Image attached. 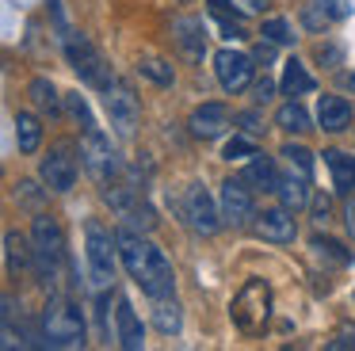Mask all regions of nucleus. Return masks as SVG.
Listing matches in <instances>:
<instances>
[{
    "label": "nucleus",
    "mask_w": 355,
    "mask_h": 351,
    "mask_svg": "<svg viewBox=\"0 0 355 351\" xmlns=\"http://www.w3.org/2000/svg\"><path fill=\"white\" fill-rule=\"evenodd\" d=\"M115 237H119V259H123V267L130 271V279L138 282L153 302L176 294V271H172L168 256H164L149 237H141L138 229H126V225L119 229Z\"/></svg>",
    "instance_id": "obj_1"
},
{
    "label": "nucleus",
    "mask_w": 355,
    "mask_h": 351,
    "mask_svg": "<svg viewBox=\"0 0 355 351\" xmlns=\"http://www.w3.org/2000/svg\"><path fill=\"white\" fill-rule=\"evenodd\" d=\"M42 336L46 348H80L85 343V313L65 294H54L42 309Z\"/></svg>",
    "instance_id": "obj_2"
},
{
    "label": "nucleus",
    "mask_w": 355,
    "mask_h": 351,
    "mask_svg": "<svg viewBox=\"0 0 355 351\" xmlns=\"http://www.w3.org/2000/svg\"><path fill=\"white\" fill-rule=\"evenodd\" d=\"M230 317L245 336H260L271 320V286L263 279H245L230 302Z\"/></svg>",
    "instance_id": "obj_3"
},
{
    "label": "nucleus",
    "mask_w": 355,
    "mask_h": 351,
    "mask_svg": "<svg viewBox=\"0 0 355 351\" xmlns=\"http://www.w3.org/2000/svg\"><path fill=\"white\" fill-rule=\"evenodd\" d=\"M31 252H35V275L39 279H58L65 256V237L54 214H35L31 221Z\"/></svg>",
    "instance_id": "obj_4"
},
{
    "label": "nucleus",
    "mask_w": 355,
    "mask_h": 351,
    "mask_svg": "<svg viewBox=\"0 0 355 351\" xmlns=\"http://www.w3.org/2000/svg\"><path fill=\"white\" fill-rule=\"evenodd\" d=\"M85 256H88V279L96 290H107L115 279V256H119V237H111L100 221L85 225Z\"/></svg>",
    "instance_id": "obj_5"
},
{
    "label": "nucleus",
    "mask_w": 355,
    "mask_h": 351,
    "mask_svg": "<svg viewBox=\"0 0 355 351\" xmlns=\"http://www.w3.org/2000/svg\"><path fill=\"white\" fill-rule=\"evenodd\" d=\"M65 46V58H69V65L77 69V76L88 84V88H107L111 76H107V65H103V53L92 46V38L85 35V31H69V35L62 38Z\"/></svg>",
    "instance_id": "obj_6"
},
{
    "label": "nucleus",
    "mask_w": 355,
    "mask_h": 351,
    "mask_svg": "<svg viewBox=\"0 0 355 351\" xmlns=\"http://www.w3.org/2000/svg\"><path fill=\"white\" fill-rule=\"evenodd\" d=\"M80 157H85V168L92 172V180L100 183L103 191L119 180V157L111 149V137L103 134L100 126H88L85 130V142H80Z\"/></svg>",
    "instance_id": "obj_7"
},
{
    "label": "nucleus",
    "mask_w": 355,
    "mask_h": 351,
    "mask_svg": "<svg viewBox=\"0 0 355 351\" xmlns=\"http://www.w3.org/2000/svg\"><path fill=\"white\" fill-rule=\"evenodd\" d=\"M180 214H184V221L195 229V233H202V237L218 233V225H225V221H222V203H214L202 183H191V187L184 191Z\"/></svg>",
    "instance_id": "obj_8"
},
{
    "label": "nucleus",
    "mask_w": 355,
    "mask_h": 351,
    "mask_svg": "<svg viewBox=\"0 0 355 351\" xmlns=\"http://www.w3.org/2000/svg\"><path fill=\"white\" fill-rule=\"evenodd\" d=\"M103 103H107V119H111V130H115L119 137H130L134 126H138V96H134V88L126 80H111L107 88H103Z\"/></svg>",
    "instance_id": "obj_9"
},
{
    "label": "nucleus",
    "mask_w": 355,
    "mask_h": 351,
    "mask_svg": "<svg viewBox=\"0 0 355 351\" xmlns=\"http://www.w3.org/2000/svg\"><path fill=\"white\" fill-rule=\"evenodd\" d=\"M252 73H256V58H248V53H241V50H218L214 53V76L230 96L245 92L252 84Z\"/></svg>",
    "instance_id": "obj_10"
},
{
    "label": "nucleus",
    "mask_w": 355,
    "mask_h": 351,
    "mask_svg": "<svg viewBox=\"0 0 355 351\" xmlns=\"http://www.w3.org/2000/svg\"><path fill=\"white\" fill-rule=\"evenodd\" d=\"M218 203H222V221L233 229L248 225V221L256 218V198H252V187L245 183V176H241V180H225Z\"/></svg>",
    "instance_id": "obj_11"
},
{
    "label": "nucleus",
    "mask_w": 355,
    "mask_h": 351,
    "mask_svg": "<svg viewBox=\"0 0 355 351\" xmlns=\"http://www.w3.org/2000/svg\"><path fill=\"white\" fill-rule=\"evenodd\" d=\"M39 176L50 191H58V195L73 191V183H77V157L69 153V145H54V149L42 157Z\"/></svg>",
    "instance_id": "obj_12"
},
{
    "label": "nucleus",
    "mask_w": 355,
    "mask_h": 351,
    "mask_svg": "<svg viewBox=\"0 0 355 351\" xmlns=\"http://www.w3.org/2000/svg\"><path fill=\"white\" fill-rule=\"evenodd\" d=\"M256 233L271 244H294L298 237V225H294V210H286L283 203L271 206V210L256 214Z\"/></svg>",
    "instance_id": "obj_13"
},
{
    "label": "nucleus",
    "mask_w": 355,
    "mask_h": 351,
    "mask_svg": "<svg viewBox=\"0 0 355 351\" xmlns=\"http://www.w3.org/2000/svg\"><path fill=\"white\" fill-rule=\"evenodd\" d=\"M172 35H176V46L187 61H202V53H207V23L199 15H176Z\"/></svg>",
    "instance_id": "obj_14"
},
{
    "label": "nucleus",
    "mask_w": 355,
    "mask_h": 351,
    "mask_svg": "<svg viewBox=\"0 0 355 351\" xmlns=\"http://www.w3.org/2000/svg\"><path fill=\"white\" fill-rule=\"evenodd\" d=\"M230 107L225 103H202V107H195V114H191V134L195 137H202V142H210V137H222L225 130H230Z\"/></svg>",
    "instance_id": "obj_15"
},
{
    "label": "nucleus",
    "mask_w": 355,
    "mask_h": 351,
    "mask_svg": "<svg viewBox=\"0 0 355 351\" xmlns=\"http://www.w3.org/2000/svg\"><path fill=\"white\" fill-rule=\"evenodd\" d=\"M115 336H119V348H126V351H141V348H146V328H141V320H138V313H134L130 298H119Z\"/></svg>",
    "instance_id": "obj_16"
},
{
    "label": "nucleus",
    "mask_w": 355,
    "mask_h": 351,
    "mask_svg": "<svg viewBox=\"0 0 355 351\" xmlns=\"http://www.w3.org/2000/svg\"><path fill=\"white\" fill-rule=\"evenodd\" d=\"M317 126L324 134H344L352 126V103L340 96H321V103H317Z\"/></svg>",
    "instance_id": "obj_17"
},
{
    "label": "nucleus",
    "mask_w": 355,
    "mask_h": 351,
    "mask_svg": "<svg viewBox=\"0 0 355 351\" xmlns=\"http://www.w3.org/2000/svg\"><path fill=\"white\" fill-rule=\"evenodd\" d=\"M275 195H279V203H283L286 210H294V214L306 210V206L313 203V195H309V176H302V172L291 168V176H279Z\"/></svg>",
    "instance_id": "obj_18"
},
{
    "label": "nucleus",
    "mask_w": 355,
    "mask_h": 351,
    "mask_svg": "<svg viewBox=\"0 0 355 351\" xmlns=\"http://www.w3.org/2000/svg\"><path fill=\"white\" fill-rule=\"evenodd\" d=\"M4 259H8V271L12 275H24L27 267H35V252H31V237L8 229L4 233Z\"/></svg>",
    "instance_id": "obj_19"
},
{
    "label": "nucleus",
    "mask_w": 355,
    "mask_h": 351,
    "mask_svg": "<svg viewBox=\"0 0 355 351\" xmlns=\"http://www.w3.org/2000/svg\"><path fill=\"white\" fill-rule=\"evenodd\" d=\"M324 164H329V172H332V187H336L340 195H352L355 191V157L352 153L329 149L324 153Z\"/></svg>",
    "instance_id": "obj_20"
},
{
    "label": "nucleus",
    "mask_w": 355,
    "mask_h": 351,
    "mask_svg": "<svg viewBox=\"0 0 355 351\" xmlns=\"http://www.w3.org/2000/svg\"><path fill=\"white\" fill-rule=\"evenodd\" d=\"M27 96H31V103L39 107L42 114H50V119L62 114V96H58V88H54L50 76H35V80L27 84Z\"/></svg>",
    "instance_id": "obj_21"
},
{
    "label": "nucleus",
    "mask_w": 355,
    "mask_h": 351,
    "mask_svg": "<svg viewBox=\"0 0 355 351\" xmlns=\"http://www.w3.org/2000/svg\"><path fill=\"white\" fill-rule=\"evenodd\" d=\"M245 183L256 191H275L279 187V172H275V160L263 157V153H256L252 160H248L245 168Z\"/></svg>",
    "instance_id": "obj_22"
},
{
    "label": "nucleus",
    "mask_w": 355,
    "mask_h": 351,
    "mask_svg": "<svg viewBox=\"0 0 355 351\" xmlns=\"http://www.w3.org/2000/svg\"><path fill=\"white\" fill-rule=\"evenodd\" d=\"M313 88H317V80L309 76V69L302 65L298 58L283 61V92L286 96H306V92H313Z\"/></svg>",
    "instance_id": "obj_23"
},
{
    "label": "nucleus",
    "mask_w": 355,
    "mask_h": 351,
    "mask_svg": "<svg viewBox=\"0 0 355 351\" xmlns=\"http://www.w3.org/2000/svg\"><path fill=\"white\" fill-rule=\"evenodd\" d=\"M16 145H19V153H35L42 145V122L35 114H27V111L16 114Z\"/></svg>",
    "instance_id": "obj_24"
},
{
    "label": "nucleus",
    "mask_w": 355,
    "mask_h": 351,
    "mask_svg": "<svg viewBox=\"0 0 355 351\" xmlns=\"http://www.w3.org/2000/svg\"><path fill=\"white\" fill-rule=\"evenodd\" d=\"M275 126H279V130H286V134H306V130H313V126H309L306 107L294 103V99H291V103H283V107L275 111Z\"/></svg>",
    "instance_id": "obj_25"
},
{
    "label": "nucleus",
    "mask_w": 355,
    "mask_h": 351,
    "mask_svg": "<svg viewBox=\"0 0 355 351\" xmlns=\"http://www.w3.org/2000/svg\"><path fill=\"white\" fill-rule=\"evenodd\" d=\"M210 12L222 19L225 38H245V12H237L230 0H210Z\"/></svg>",
    "instance_id": "obj_26"
},
{
    "label": "nucleus",
    "mask_w": 355,
    "mask_h": 351,
    "mask_svg": "<svg viewBox=\"0 0 355 351\" xmlns=\"http://www.w3.org/2000/svg\"><path fill=\"white\" fill-rule=\"evenodd\" d=\"M313 256L321 259V264H332V267H347L352 264V252L344 248L340 241H332V237H313Z\"/></svg>",
    "instance_id": "obj_27"
},
{
    "label": "nucleus",
    "mask_w": 355,
    "mask_h": 351,
    "mask_svg": "<svg viewBox=\"0 0 355 351\" xmlns=\"http://www.w3.org/2000/svg\"><path fill=\"white\" fill-rule=\"evenodd\" d=\"M153 325L161 328L164 336H172V332H180V328H184V313H180L176 298H161V302H157V309H153Z\"/></svg>",
    "instance_id": "obj_28"
},
{
    "label": "nucleus",
    "mask_w": 355,
    "mask_h": 351,
    "mask_svg": "<svg viewBox=\"0 0 355 351\" xmlns=\"http://www.w3.org/2000/svg\"><path fill=\"white\" fill-rule=\"evenodd\" d=\"M138 73H141V76H149L153 84H161V88H172V80H176L172 65H168V61H161V58H146V61L138 65Z\"/></svg>",
    "instance_id": "obj_29"
},
{
    "label": "nucleus",
    "mask_w": 355,
    "mask_h": 351,
    "mask_svg": "<svg viewBox=\"0 0 355 351\" xmlns=\"http://www.w3.org/2000/svg\"><path fill=\"white\" fill-rule=\"evenodd\" d=\"M256 153H260V149H256V142H252L248 134H233L230 142H225L222 157H225V160H252Z\"/></svg>",
    "instance_id": "obj_30"
},
{
    "label": "nucleus",
    "mask_w": 355,
    "mask_h": 351,
    "mask_svg": "<svg viewBox=\"0 0 355 351\" xmlns=\"http://www.w3.org/2000/svg\"><path fill=\"white\" fill-rule=\"evenodd\" d=\"M283 157H286V164H291L294 172H302V176H309V172H313V153H309L306 145L286 142V145H283Z\"/></svg>",
    "instance_id": "obj_31"
},
{
    "label": "nucleus",
    "mask_w": 355,
    "mask_h": 351,
    "mask_svg": "<svg viewBox=\"0 0 355 351\" xmlns=\"http://www.w3.org/2000/svg\"><path fill=\"white\" fill-rule=\"evenodd\" d=\"M263 38H271L275 46H291L298 35H294V27L286 19H268V23H263Z\"/></svg>",
    "instance_id": "obj_32"
},
{
    "label": "nucleus",
    "mask_w": 355,
    "mask_h": 351,
    "mask_svg": "<svg viewBox=\"0 0 355 351\" xmlns=\"http://www.w3.org/2000/svg\"><path fill=\"white\" fill-rule=\"evenodd\" d=\"M329 351H355V325H344L336 328V336H332L329 343H324Z\"/></svg>",
    "instance_id": "obj_33"
},
{
    "label": "nucleus",
    "mask_w": 355,
    "mask_h": 351,
    "mask_svg": "<svg viewBox=\"0 0 355 351\" xmlns=\"http://www.w3.org/2000/svg\"><path fill=\"white\" fill-rule=\"evenodd\" d=\"M313 58L317 61H321V65H340V61H344V50H340V46L336 42H321V46H317V50H313Z\"/></svg>",
    "instance_id": "obj_34"
},
{
    "label": "nucleus",
    "mask_w": 355,
    "mask_h": 351,
    "mask_svg": "<svg viewBox=\"0 0 355 351\" xmlns=\"http://www.w3.org/2000/svg\"><path fill=\"white\" fill-rule=\"evenodd\" d=\"M233 122H237L241 130H245L248 137H256V134H263V119L256 111H241V114H233Z\"/></svg>",
    "instance_id": "obj_35"
},
{
    "label": "nucleus",
    "mask_w": 355,
    "mask_h": 351,
    "mask_svg": "<svg viewBox=\"0 0 355 351\" xmlns=\"http://www.w3.org/2000/svg\"><path fill=\"white\" fill-rule=\"evenodd\" d=\"M271 92H275V84H271L268 76H263V80H256V84H252V103H256V107H260V103H268V99H271Z\"/></svg>",
    "instance_id": "obj_36"
},
{
    "label": "nucleus",
    "mask_w": 355,
    "mask_h": 351,
    "mask_svg": "<svg viewBox=\"0 0 355 351\" xmlns=\"http://www.w3.org/2000/svg\"><path fill=\"white\" fill-rule=\"evenodd\" d=\"M329 214H332L329 195H317V198H313V221H317V225H324V221H329Z\"/></svg>",
    "instance_id": "obj_37"
},
{
    "label": "nucleus",
    "mask_w": 355,
    "mask_h": 351,
    "mask_svg": "<svg viewBox=\"0 0 355 351\" xmlns=\"http://www.w3.org/2000/svg\"><path fill=\"white\" fill-rule=\"evenodd\" d=\"M252 58H256V61H271V58H275V42H271V38H263V42L256 46Z\"/></svg>",
    "instance_id": "obj_38"
},
{
    "label": "nucleus",
    "mask_w": 355,
    "mask_h": 351,
    "mask_svg": "<svg viewBox=\"0 0 355 351\" xmlns=\"http://www.w3.org/2000/svg\"><path fill=\"white\" fill-rule=\"evenodd\" d=\"M344 218H347V233L355 237V198H347V210H344Z\"/></svg>",
    "instance_id": "obj_39"
},
{
    "label": "nucleus",
    "mask_w": 355,
    "mask_h": 351,
    "mask_svg": "<svg viewBox=\"0 0 355 351\" xmlns=\"http://www.w3.org/2000/svg\"><path fill=\"white\" fill-rule=\"evenodd\" d=\"M268 0H245V8H263Z\"/></svg>",
    "instance_id": "obj_40"
}]
</instances>
